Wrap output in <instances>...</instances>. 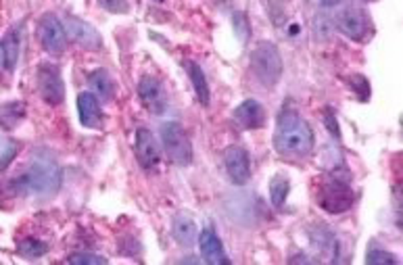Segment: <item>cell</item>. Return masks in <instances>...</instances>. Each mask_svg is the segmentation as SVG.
I'll list each match as a JSON object with an SVG mask.
<instances>
[{
	"mask_svg": "<svg viewBox=\"0 0 403 265\" xmlns=\"http://www.w3.org/2000/svg\"><path fill=\"white\" fill-rule=\"evenodd\" d=\"M337 28L351 40L355 42H364L372 36V24L366 11L357 9V7H349L345 11L339 13L337 17Z\"/></svg>",
	"mask_w": 403,
	"mask_h": 265,
	"instance_id": "cell-6",
	"label": "cell"
},
{
	"mask_svg": "<svg viewBox=\"0 0 403 265\" xmlns=\"http://www.w3.org/2000/svg\"><path fill=\"white\" fill-rule=\"evenodd\" d=\"M234 121H236L242 129H257V127H261L263 121H265V111H263V107H261L257 100L249 98V100L240 102V104L234 109Z\"/></svg>",
	"mask_w": 403,
	"mask_h": 265,
	"instance_id": "cell-14",
	"label": "cell"
},
{
	"mask_svg": "<svg viewBox=\"0 0 403 265\" xmlns=\"http://www.w3.org/2000/svg\"><path fill=\"white\" fill-rule=\"evenodd\" d=\"M161 134V145H163V151L168 155V159L180 167H186L190 165L192 161V145L186 136L184 127L178 123V121H168L161 125L159 129Z\"/></svg>",
	"mask_w": 403,
	"mask_h": 265,
	"instance_id": "cell-4",
	"label": "cell"
},
{
	"mask_svg": "<svg viewBox=\"0 0 403 265\" xmlns=\"http://www.w3.org/2000/svg\"><path fill=\"white\" fill-rule=\"evenodd\" d=\"M324 123H326V127H328V131H330V136L341 138L339 121H337V115H334V111H332L330 107H328V109H324Z\"/></svg>",
	"mask_w": 403,
	"mask_h": 265,
	"instance_id": "cell-27",
	"label": "cell"
},
{
	"mask_svg": "<svg viewBox=\"0 0 403 265\" xmlns=\"http://www.w3.org/2000/svg\"><path fill=\"white\" fill-rule=\"evenodd\" d=\"M67 261L69 263H75V265H102V263H107L105 257L90 255V253H73V255H69Z\"/></svg>",
	"mask_w": 403,
	"mask_h": 265,
	"instance_id": "cell-25",
	"label": "cell"
},
{
	"mask_svg": "<svg viewBox=\"0 0 403 265\" xmlns=\"http://www.w3.org/2000/svg\"><path fill=\"white\" fill-rule=\"evenodd\" d=\"M355 201V194L349 186V182L341 180V178H328L318 192V203L322 209H326L328 213H343L347 209H351Z\"/></svg>",
	"mask_w": 403,
	"mask_h": 265,
	"instance_id": "cell-5",
	"label": "cell"
},
{
	"mask_svg": "<svg viewBox=\"0 0 403 265\" xmlns=\"http://www.w3.org/2000/svg\"><path fill=\"white\" fill-rule=\"evenodd\" d=\"M63 182V172L59 163L48 153L34 155L30 167L13 180V186L21 194H36V197H53L59 192Z\"/></svg>",
	"mask_w": 403,
	"mask_h": 265,
	"instance_id": "cell-2",
	"label": "cell"
},
{
	"mask_svg": "<svg viewBox=\"0 0 403 265\" xmlns=\"http://www.w3.org/2000/svg\"><path fill=\"white\" fill-rule=\"evenodd\" d=\"M3 51H5V67L13 71L19 61V51H21V26H13L7 32L3 40Z\"/></svg>",
	"mask_w": 403,
	"mask_h": 265,
	"instance_id": "cell-17",
	"label": "cell"
},
{
	"mask_svg": "<svg viewBox=\"0 0 403 265\" xmlns=\"http://www.w3.org/2000/svg\"><path fill=\"white\" fill-rule=\"evenodd\" d=\"M138 96L143 100V104L155 113V115H161L165 109H168V96H165V90L161 86L159 80L151 77V75H145L138 84Z\"/></svg>",
	"mask_w": 403,
	"mask_h": 265,
	"instance_id": "cell-12",
	"label": "cell"
},
{
	"mask_svg": "<svg viewBox=\"0 0 403 265\" xmlns=\"http://www.w3.org/2000/svg\"><path fill=\"white\" fill-rule=\"evenodd\" d=\"M234 30H236L238 38L244 42V40H247V36H249V24H247L244 13H234Z\"/></svg>",
	"mask_w": 403,
	"mask_h": 265,
	"instance_id": "cell-29",
	"label": "cell"
},
{
	"mask_svg": "<svg viewBox=\"0 0 403 265\" xmlns=\"http://www.w3.org/2000/svg\"><path fill=\"white\" fill-rule=\"evenodd\" d=\"M38 90L40 96L44 98V102L57 107L63 102L65 98V86H63V77L57 65L53 63H42L38 67Z\"/></svg>",
	"mask_w": 403,
	"mask_h": 265,
	"instance_id": "cell-7",
	"label": "cell"
},
{
	"mask_svg": "<svg viewBox=\"0 0 403 265\" xmlns=\"http://www.w3.org/2000/svg\"><path fill=\"white\" fill-rule=\"evenodd\" d=\"M366 263L368 265H386V263H399V259L386 250H380V248H372L368 255H366Z\"/></svg>",
	"mask_w": 403,
	"mask_h": 265,
	"instance_id": "cell-24",
	"label": "cell"
},
{
	"mask_svg": "<svg viewBox=\"0 0 403 265\" xmlns=\"http://www.w3.org/2000/svg\"><path fill=\"white\" fill-rule=\"evenodd\" d=\"M184 69L188 71V77L192 82V88L197 92V98L203 107L209 104V98H211V92H209V86H207V77L203 73V69L195 63V61H184Z\"/></svg>",
	"mask_w": 403,
	"mask_h": 265,
	"instance_id": "cell-18",
	"label": "cell"
},
{
	"mask_svg": "<svg viewBox=\"0 0 403 265\" xmlns=\"http://www.w3.org/2000/svg\"><path fill=\"white\" fill-rule=\"evenodd\" d=\"M251 69L261 86L274 88L283 75V57L274 42H257L251 53Z\"/></svg>",
	"mask_w": 403,
	"mask_h": 265,
	"instance_id": "cell-3",
	"label": "cell"
},
{
	"mask_svg": "<svg viewBox=\"0 0 403 265\" xmlns=\"http://www.w3.org/2000/svg\"><path fill=\"white\" fill-rule=\"evenodd\" d=\"M63 28H65V36L71 42H75L78 46H82L84 51H100L102 48V38L90 24H86L78 17H67L63 21Z\"/></svg>",
	"mask_w": 403,
	"mask_h": 265,
	"instance_id": "cell-9",
	"label": "cell"
},
{
	"mask_svg": "<svg viewBox=\"0 0 403 265\" xmlns=\"http://www.w3.org/2000/svg\"><path fill=\"white\" fill-rule=\"evenodd\" d=\"M343 0H320V5L322 7H337V5H341Z\"/></svg>",
	"mask_w": 403,
	"mask_h": 265,
	"instance_id": "cell-30",
	"label": "cell"
},
{
	"mask_svg": "<svg viewBox=\"0 0 403 265\" xmlns=\"http://www.w3.org/2000/svg\"><path fill=\"white\" fill-rule=\"evenodd\" d=\"M155 3H163V0H155Z\"/></svg>",
	"mask_w": 403,
	"mask_h": 265,
	"instance_id": "cell-32",
	"label": "cell"
},
{
	"mask_svg": "<svg viewBox=\"0 0 403 265\" xmlns=\"http://www.w3.org/2000/svg\"><path fill=\"white\" fill-rule=\"evenodd\" d=\"M366 3H374V0H366Z\"/></svg>",
	"mask_w": 403,
	"mask_h": 265,
	"instance_id": "cell-33",
	"label": "cell"
},
{
	"mask_svg": "<svg viewBox=\"0 0 403 265\" xmlns=\"http://www.w3.org/2000/svg\"><path fill=\"white\" fill-rule=\"evenodd\" d=\"M199 246H201V255L207 263L211 265H220V263H230V259L226 257L224 244L217 238V234L211 228H205L203 232H199Z\"/></svg>",
	"mask_w": 403,
	"mask_h": 265,
	"instance_id": "cell-13",
	"label": "cell"
},
{
	"mask_svg": "<svg viewBox=\"0 0 403 265\" xmlns=\"http://www.w3.org/2000/svg\"><path fill=\"white\" fill-rule=\"evenodd\" d=\"M349 82H351V88L357 92L359 100H361V102H366V100L370 98V82H368L364 75H351V77H349Z\"/></svg>",
	"mask_w": 403,
	"mask_h": 265,
	"instance_id": "cell-26",
	"label": "cell"
},
{
	"mask_svg": "<svg viewBox=\"0 0 403 265\" xmlns=\"http://www.w3.org/2000/svg\"><path fill=\"white\" fill-rule=\"evenodd\" d=\"M134 153H136V159L141 163L143 170H155L159 165L161 159V149L153 136V131H149L147 127L136 129V143H134Z\"/></svg>",
	"mask_w": 403,
	"mask_h": 265,
	"instance_id": "cell-10",
	"label": "cell"
},
{
	"mask_svg": "<svg viewBox=\"0 0 403 265\" xmlns=\"http://www.w3.org/2000/svg\"><path fill=\"white\" fill-rule=\"evenodd\" d=\"M224 165L226 172L230 176V180L236 186H244L251 178V161H249V153L242 147H228L226 155H224Z\"/></svg>",
	"mask_w": 403,
	"mask_h": 265,
	"instance_id": "cell-11",
	"label": "cell"
},
{
	"mask_svg": "<svg viewBox=\"0 0 403 265\" xmlns=\"http://www.w3.org/2000/svg\"><path fill=\"white\" fill-rule=\"evenodd\" d=\"M78 113H80V121L84 127H98L102 121L98 98L92 92H82L78 96Z\"/></svg>",
	"mask_w": 403,
	"mask_h": 265,
	"instance_id": "cell-15",
	"label": "cell"
},
{
	"mask_svg": "<svg viewBox=\"0 0 403 265\" xmlns=\"http://www.w3.org/2000/svg\"><path fill=\"white\" fill-rule=\"evenodd\" d=\"M0 67H5V51H3V40H0Z\"/></svg>",
	"mask_w": 403,
	"mask_h": 265,
	"instance_id": "cell-31",
	"label": "cell"
},
{
	"mask_svg": "<svg viewBox=\"0 0 403 265\" xmlns=\"http://www.w3.org/2000/svg\"><path fill=\"white\" fill-rule=\"evenodd\" d=\"M26 117V104L19 100L0 104V127L3 129H13L21 119Z\"/></svg>",
	"mask_w": 403,
	"mask_h": 265,
	"instance_id": "cell-20",
	"label": "cell"
},
{
	"mask_svg": "<svg viewBox=\"0 0 403 265\" xmlns=\"http://www.w3.org/2000/svg\"><path fill=\"white\" fill-rule=\"evenodd\" d=\"M46 250H48V246H46L44 242L36 240V238H26V240L19 242V253L26 255V257H30V259L42 257Z\"/></svg>",
	"mask_w": 403,
	"mask_h": 265,
	"instance_id": "cell-22",
	"label": "cell"
},
{
	"mask_svg": "<svg viewBox=\"0 0 403 265\" xmlns=\"http://www.w3.org/2000/svg\"><path fill=\"white\" fill-rule=\"evenodd\" d=\"M38 36H40V42H42L46 53H51V55L65 53V46H67L65 28L55 15H51V13L42 15V19L38 21Z\"/></svg>",
	"mask_w": 403,
	"mask_h": 265,
	"instance_id": "cell-8",
	"label": "cell"
},
{
	"mask_svg": "<svg viewBox=\"0 0 403 265\" xmlns=\"http://www.w3.org/2000/svg\"><path fill=\"white\" fill-rule=\"evenodd\" d=\"M274 147L285 157H307L314 151V131L297 111L285 109L278 117Z\"/></svg>",
	"mask_w": 403,
	"mask_h": 265,
	"instance_id": "cell-1",
	"label": "cell"
},
{
	"mask_svg": "<svg viewBox=\"0 0 403 265\" xmlns=\"http://www.w3.org/2000/svg\"><path fill=\"white\" fill-rule=\"evenodd\" d=\"M289 190H291V184H289V178L285 176H274L270 180V201L274 207H283L287 197H289Z\"/></svg>",
	"mask_w": 403,
	"mask_h": 265,
	"instance_id": "cell-21",
	"label": "cell"
},
{
	"mask_svg": "<svg viewBox=\"0 0 403 265\" xmlns=\"http://www.w3.org/2000/svg\"><path fill=\"white\" fill-rule=\"evenodd\" d=\"M17 153H19V145L15 140H5L0 145V172H5L13 163Z\"/></svg>",
	"mask_w": 403,
	"mask_h": 265,
	"instance_id": "cell-23",
	"label": "cell"
},
{
	"mask_svg": "<svg viewBox=\"0 0 403 265\" xmlns=\"http://www.w3.org/2000/svg\"><path fill=\"white\" fill-rule=\"evenodd\" d=\"M197 236H199V230H197L195 219L188 213H178L174 217V238L182 246H192Z\"/></svg>",
	"mask_w": 403,
	"mask_h": 265,
	"instance_id": "cell-16",
	"label": "cell"
},
{
	"mask_svg": "<svg viewBox=\"0 0 403 265\" xmlns=\"http://www.w3.org/2000/svg\"><path fill=\"white\" fill-rule=\"evenodd\" d=\"M98 5L107 9L109 13H127V3L125 0H98Z\"/></svg>",
	"mask_w": 403,
	"mask_h": 265,
	"instance_id": "cell-28",
	"label": "cell"
},
{
	"mask_svg": "<svg viewBox=\"0 0 403 265\" xmlns=\"http://www.w3.org/2000/svg\"><path fill=\"white\" fill-rule=\"evenodd\" d=\"M88 82L94 90V94L102 100H111L113 94H115V86H113V80L111 75L105 71V69H96L88 75Z\"/></svg>",
	"mask_w": 403,
	"mask_h": 265,
	"instance_id": "cell-19",
	"label": "cell"
}]
</instances>
